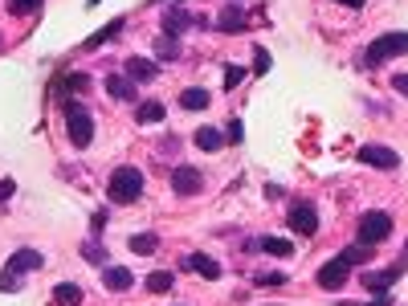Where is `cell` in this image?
<instances>
[{
	"mask_svg": "<svg viewBox=\"0 0 408 306\" xmlns=\"http://www.w3.org/2000/svg\"><path fill=\"white\" fill-rule=\"evenodd\" d=\"M155 74H160L155 62H147V58H127V78L131 82H151Z\"/></svg>",
	"mask_w": 408,
	"mask_h": 306,
	"instance_id": "9a60e30c",
	"label": "cell"
},
{
	"mask_svg": "<svg viewBox=\"0 0 408 306\" xmlns=\"http://www.w3.org/2000/svg\"><path fill=\"white\" fill-rule=\"evenodd\" d=\"M180 270H196L204 282H216V278H221V261L204 258V253H188V258L180 261Z\"/></svg>",
	"mask_w": 408,
	"mask_h": 306,
	"instance_id": "7c38bea8",
	"label": "cell"
},
{
	"mask_svg": "<svg viewBox=\"0 0 408 306\" xmlns=\"http://www.w3.org/2000/svg\"><path fill=\"white\" fill-rule=\"evenodd\" d=\"M339 258L347 261V266H368V261H372V245H363V241H359V245H347Z\"/></svg>",
	"mask_w": 408,
	"mask_h": 306,
	"instance_id": "d6986e66",
	"label": "cell"
},
{
	"mask_svg": "<svg viewBox=\"0 0 408 306\" xmlns=\"http://www.w3.org/2000/svg\"><path fill=\"white\" fill-rule=\"evenodd\" d=\"M45 0H9V13L13 16H29V13H37Z\"/></svg>",
	"mask_w": 408,
	"mask_h": 306,
	"instance_id": "484cf974",
	"label": "cell"
},
{
	"mask_svg": "<svg viewBox=\"0 0 408 306\" xmlns=\"http://www.w3.org/2000/svg\"><path fill=\"white\" fill-rule=\"evenodd\" d=\"M102 282H106V290L123 294V290L135 286V274H131L127 266H102Z\"/></svg>",
	"mask_w": 408,
	"mask_h": 306,
	"instance_id": "4fadbf2b",
	"label": "cell"
},
{
	"mask_svg": "<svg viewBox=\"0 0 408 306\" xmlns=\"http://www.w3.org/2000/svg\"><path fill=\"white\" fill-rule=\"evenodd\" d=\"M241 78H245V70H241V65H228V70H225V90H233V86H237Z\"/></svg>",
	"mask_w": 408,
	"mask_h": 306,
	"instance_id": "f546056e",
	"label": "cell"
},
{
	"mask_svg": "<svg viewBox=\"0 0 408 306\" xmlns=\"http://www.w3.org/2000/svg\"><path fill=\"white\" fill-rule=\"evenodd\" d=\"M106 94L114 102H135V82L127 74H106Z\"/></svg>",
	"mask_w": 408,
	"mask_h": 306,
	"instance_id": "5bb4252c",
	"label": "cell"
},
{
	"mask_svg": "<svg viewBox=\"0 0 408 306\" xmlns=\"http://www.w3.org/2000/svg\"><path fill=\"white\" fill-rule=\"evenodd\" d=\"M392 90L408 98V74H396V78H392Z\"/></svg>",
	"mask_w": 408,
	"mask_h": 306,
	"instance_id": "e575fe53",
	"label": "cell"
},
{
	"mask_svg": "<svg viewBox=\"0 0 408 306\" xmlns=\"http://www.w3.org/2000/svg\"><path fill=\"white\" fill-rule=\"evenodd\" d=\"M392 233V217L384 209H368L363 217H359V229H355V237L363 245H380L384 237Z\"/></svg>",
	"mask_w": 408,
	"mask_h": 306,
	"instance_id": "277c9868",
	"label": "cell"
},
{
	"mask_svg": "<svg viewBox=\"0 0 408 306\" xmlns=\"http://www.w3.org/2000/svg\"><path fill=\"white\" fill-rule=\"evenodd\" d=\"M225 139H228V143H241V119H228Z\"/></svg>",
	"mask_w": 408,
	"mask_h": 306,
	"instance_id": "1f68e13d",
	"label": "cell"
},
{
	"mask_svg": "<svg viewBox=\"0 0 408 306\" xmlns=\"http://www.w3.org/2000/svg\"><path fill=\"white\" fill-rule=\"evenodd\" d=\"M176 286V274H167V270H155V274H147V290L151 294H167Z\"/></svg>",
	"mask_w": 408,
	"mask_h": 306,
	"instance_id": "44dd1931",
	"label": "cell"
},
{
	"mask_svg": "<svg viewBox=\"0 0 408 306\" xmlns=\"http://www.w3.org/2000/svg\"><path fill=\"white\" fill-rule=\"evenodd\" d=\"M339 4H347V9H363L368 0H339Z\"/></svg>",
	"mask_w": 408,
	"mask_h": 306,
	"instance_id": "d590c367",
	"label": "cell"
},
{
	"mask_svg": "<svg viewBox=\"0 0 408 306\" xmlns=\"http://www.w3.org/2000/svg\"><path fill=\"white\" fill-rule=\"evenodd\" d=\"M192 25H204V21L192 13H184V9H176V4L163 9V33H167V37H180V33H188Z\"/></svg>",
	"mask_w": 408,
	"mask_h": 306,
	"instance_id": "9c48e42d",
	"label": "cell"
},
{
	"mask_svg": "<svg viewBox=\"0 0 408 306\" xmlns=\"http://www.w3.org/2000/svg\"><path fill=\"white\" fill-rule=\"evenodd\" d=\"M400 270H404V266H392V270H372V274H363V290L375 294V298H384V294H388V286L400 278Z\"/></svg>",
	"mask_w": 408,
	"mask_h": 306,
	"instance_id": "8fae6325",
	"label": "cell"
},
{
	"mask_svg": "<svg viewBox=\"0 0 408 306\" xmlns=\"http://www.w3.org/2000/svg\"><path fill=\"white\" fill-rule=\"evenodd\" d=\"M86 86H90L86 74H70V78L62 82V94H78V90H86Z\"/></svg>",
	"mask_w": 408,
	"mask_h": 306,
	"instance_id": "4316f807",
	"label": "cell"
},
{
	"mask_svg": "<svg viewBox=\"0 0 408 306\" xmlns=\"http://www.w3.org/2000/svg\"><path fill=\"white\" fill-rule=\"evenodd\" d=\"M261 249H265V253H274V258H290L294 253V245L286 241V237H261Z\"/></svg>",
	"mask_w": 408,
	"mask_h": 306,
	"instance_id": "603a6c76",
	"label": "cell"
},
{
	"mask_svg": "<svg viewBox=\"0 0 408 306\" xmlns=\"http://www.w3.org/2000/svg\"><path fill=\"white\" fill-rule=\"evenodd\" d=\"M253 70H258V74L270 70V53H265V49H253Z\"/></svg>",
	"mask_w": 408,
	"mask_h": 306,
	"instance_id": "d6a6232c",
	"label": "cell"
},
{
	"mask_svg": "<svg viewBox=\"0 0 408 306\" xmlns=\"http://www.w3.org/2000/svg\"><path fill=\"white\" fill-rule=\"evenodd\" d=\"M41 253L37 249H16L13 258H9V266H4V274H0V290L13 294L21 290V282H25V274H33V270H41Z\"/></svg>",
	"mask_w": 408,
	"mask_h": 306,
	"instance_id": "7a4b0ae2",
	"label": "cell"
},
{
	"mask_svg": "<svg viewBox=\"0 0 408 306\" xmlns=\"http://www.w3.org/2000/svg\"><path fill=\"white\" fill-rule=\"evenodd\" d=\"M347 278H351V266H347L343 258H331L323 270H319V278H314V282H319L323 290H343V286H347Z\"/></svg>",
	"mask_w": 408,
	"mask_h": 306,
	"instance_id": "52a82bcc",
	"label": "cell"
},
{
	"mask_svg": "<svg viewBox=\"0 0 408 306\" xmlns=\"http://www.w3.org/2000/svg\"><path fill=\"white\" fill-rule=\"evenodd\" d=\"M286 225H290V233H298V237H314V233H319V212H314V204H310V200H294L290 212H286Z\"/></svg>",
	"mask_w": 408,
	"mask_h": 306,
	"instance_id": "8992f818",
	"label": "cell"
},
{
	"mask_svg": "<svg viewBox=\"0 0 408 306\" xmlns=\"http://www.w3.org/2000/svg\"><path fill=\"white\" fill-rule=\"evenodd\" d=\"M53 298H57L62 306H78L82 302V286H78V282H62V286L53 290Z\"/></svg>",
	"mask_w": 408,
	"mask_h": 306,
	"instance_id": "7402d4cb",
	"label": "cell"
},
{
	"mask_svg": "<svg viewBox=\"0 0 408 306\" xmlns=\"http://www.w3.org/2000/svg\"><path fill=\"white\" fill-rule=\"evenodd\" d=\"M118 33H123V16H114V21H111V25H106L102 33H94V37L86 41V49H98L102 41H111V37H118Z\"/></svg>",
	"mask_w": 408,
	"mask_h": 306,
	"instance_id": "cb8c5ba5",
	"label": "cell"
},
{
	"mask_svg": "<svg viewBox=\"0 0 408 306\" xmlns=\"http://www.w3.org/2000/svg\"><path fill=\"white\" fill-rule=\"evenodd\" d=\"M359 160L363 163H372V168H400V155L392 151V147H384V143H363L359 147Z\"/></svg>",
	"mask_w": 408,
	"mask_h": 306,
	"instance_id": "ba28073f",
	"label": "cell"
},
{
	"mask_svg": "<svg viewBox=\"0 0 408 306\" xmlns=\"http://www.w3.org/2000/svg\"><path fill=\"white\" fill-rule=\"evenodd\" d=\"M155 53H163V58H176V53H180L176 37H167V33H163L160 41H155Z\"/></svg>",
	"mask_w": 408,
	"mask_h": 306,
	"instance_id": "f1b7e54d",
	"label": "cell"
},
{
	"mask_svg": "<svg viewBox=\"0 0 408 306\" xmlns=\"http://www.w3.org/2000/svg\"><path fill=\"white\" fill-rule=\"evenodd\" d=\"M172 188H176L180 196H196L204 188V176H200L196 168H188V163H180L176 172H172Z\"/></svg>",
	"mask_w": 408,
	"mask_h": 306,
	"instance_id": "30bf717a",
	"label": "cell"
},
{
	"mask_svg": "<svg viewBox=\"0 0 408 306\" xmlns=\"http://www.w3.org/2000/svg\"><path fill=\"white\" fill-rule=\"evenodd\" d=\"M396 53H408V33H388V37H375L372 45L363 49L368 65L388 62V58H396Z\"/></svg>",
	"mask_w": 408,
	"mask_h": 306,
	"instance_id": "5b68a950",
	"label": "cell"
},
{
	"mask_svg": "<svg viewBox=\"0 0 408 306\" xmlns=\"http://www.w3.org/2000/svg\"><path fill=\"white\" fill-rule=\"evenodd\" d=\"M225 143H228V139L216 127H200V131H196V147H200V151H221Z\"/></svg>",
	"mask_w": 408,
	"mask_h": 306,
	"instance_id": "e0dca14e",
	"label": "cell"
},
{
	"mask_svg": "<svg viewBox=\"0 0 408 306\" xmlns=\"http://www.w3.org/2000/svg\"><path fill=\"white\" fill-rule=\"evenodd\" d=\"M65 131H70V143L78 147H90V139H94V119H90V111L82 106V102H65Z\"/></svg>",
	"mask_w": 408,
	"mask_h": 306,
	"instance_id": "3957f363",
	"label": "cell"
},
{
	"mask_svg": "<svg viewBox=\"0 0 408 306\" xmlns=\"http://www.w3.org/2000/svg\"><path fill=\"white\" fill-rule=\"evenodd\" d=\"M106 196H111V204H135L143 196V172L139 168H114L106 180Z\"/></svg>",
	"mask_w": 408,
	"mask_h": 306,
	"instance_id": "6da1fadb",
	"label": "cell"
},
{
	"mask_svg": "<svg viewBox=\"0 0 408 306\" xmlns=\"http://www.w3.org/2000/svg\"><path fill=\"white\" fill-rule=\"evenodd\" d=\"M216 29H221V33H241L245 29V13H241V9H225L221 21H216Z\"/></svg>",
	"mask_w": 408,
	"mask_h": 306,
	"instance_id": "ffe728a7",
	"label": "cell"
},
{
	"mask_svg": "<svg viewBox=\"0 0 408 306\" xmlns=\"http://www.w3.org/2000/svg\"><path fill=\"white\" fill-rule=\"evenodd\" d=\"M135 119H139V123H160L163 106L160 102H139V106H135Z\"/></svg>",
	"mask_w": 408,
	"mask_h": 306,
	"instance_id": "d4e9b609",
	"label": "cell"
},
{
	"mask_svg": "<svg viewBox=\"0 0 408 306\" xmlns=\"http://www.w3.org/2000/svg\"><path fill=\"white\" fill-rule=\"evenodd\" d=\"M209 102H212V90H204V86H192V90L180 94V106H184V111H204Z\"/></svg>",
	"mask_w": 408,
	"mask_h": 306,
	"instance_id": "2e32d148",
	"label": "cell"
},
{
	"mask_svg": "<svg viewBox=\"0 0 408 306\" xmlns=\"http://www.w3.org/2000/svg\"><path fill=\"white\" fill-rule=\"evenodd\" d=\"M400 266H408V245H404V258H400Z\"/></svg>",
	"mask_w": 408,
	"mask_h": 306,
	"instance_id": "8d00e7d4",
	"label": "cell"
},
{
	"mask_svg": "<svg viewBox=\"0 0 408 306\" xmlns=\"http://www.w3.org/2000/svg\"><path fill=\"white\" fill-rule=\"evenodd\" d=\"M16 192V180H0V209L9 204V196Z\"/></svg>",
	"mask_w": 408,
	"mask_h": 306,
	"instance_id": "836d02e7",
	"label": "cell"
},
{
	"mask_svg": "<svg viewBox=\"0 0 408 306\" xmlns=\"http://www.w3.org/2000/svg\"><path fill=\"white\" fill-rule=\"evenodd\" d=\"M155 249H160V237H155V233H135V237H131V253H139V258H151Z\"/></svg>",
	"mask_w": 408,
	"mask_h": 306,
	"instance_id": "ac0fdd59",
	"label": "cell"
},
{
	"mask_svg": "<svg viewBox=\"0 0 408 306\" xmlns=\"http://www.w3.org/2000/svg\"><path fill=\"white\" fill-rule=\"evenodd\" d=\"M82 258L94 261V266H106V249L102 245H82Z\"/></svg>",
	"mask_w": 408,
	"mask_h": 306,
	"instance_id": "83f0119b",
	"label": "cell"
},
{
	"mask_svg": "<svg viewBox=\"0 0 408 306\" xmlns=\"http://www.w3.org/2000/svg\"><path fill=\"white\" fill-rule=\"evenodd\" d=\"M258 286H265V290H274V286H286V274H261Z\"/></svg>",
	"mask_w": 408,
	"mask_h": 306,
	"instance_id": "4dcf8cb0",
	"label": "cell"
}]
</instances>
